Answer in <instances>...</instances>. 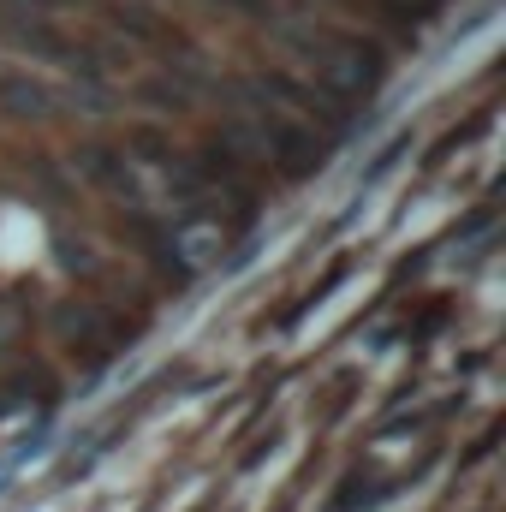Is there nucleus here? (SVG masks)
<instances>
[{"instance_id": "1", "label": "nucleus", "mask_w": 506, "mask_h": 512, "mask_svg": "<svg viewBox=\"0 0 506 512\" xmlns=\"http://www.w3.org/2000/svg\"><path fill=\"white\" fill-rule=\"evenodd\" d=\"M60 108V90L42 78V72H30V66H0V114H12V120H48Z\"/></svg>"}]
</instances>
